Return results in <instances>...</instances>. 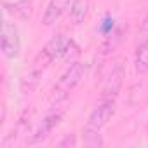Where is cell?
<instances>
[{"instance_id": "cell-14", "label": "cell", "mask_w": 148, "mask_h": 148, "mask_svg": "<svg viewBox=\"0 0 148 148\" xmlns=\"http://www.w3.org/2000/svg\"><path fill=\"white\" fill-rule=\"evenodd\" d=\"M66 145H71V146H75V136H66L61 143H59V146H66Z\"/></svg>"}, {"instance_id": "cell-5", "label": "cell", "mask_w": 148, "mask_h": 148, "mask_svg": "<svg viewBox=\"0 0 148 148\" xmlns=\"http://www.w3.org/2000/svg\"><path fill=\"white\" fill-rule=\"evenodd\" d=\"M0 47H2V54L7 59H16L21 52V38L19 32L14 23L4 21L2 25V37H0Z\"/></svg>"}, {"instance_id": "cell-4", "label": "cell", "mask_w": 148, "mask_h": 148, "mask_svg": "<svg viewBox=\"0 0 148 148\" xmlns=\"http://www.w3.org/2000/svg\"><path fill=\"white\" fill-rule=\"evenodd\" d=\"M66 45H68V38H66L63 33L54 35V37L44 45V49L40 51L35 66H38V68H45V66L51 64L52 61L63 58V54H64V51H66Z\"/></svg>"}, {"instance_id": "cell-6", "label": "cell", "mask_w": 148, "mask_h": 148, "mask_svg": "<svg viewBox=\"0 0 148 148\" xmlns=\"http://www.w3.org/2000/svg\"><path fill=\"white\" fill-rule=\"evenodd\" d=\"M61 119H63V112H51V113H47V115L42 119V122L38 124V127L35 129V132L32 134V138L28 139V143H30V145H38V143H42V141L52 132V129L58 127V124L61 122Z\"/></svg>"}, {"instance_id": "cell-8", "label": "cell", "mask_w": 148, "mask_h": 148, "mask_svg": "<svg viewBox=\"0 0 148 148\" xmlns=\"http://www.w3.org/2000/svg\"><path fill=\"white\" fill-rule=\"evenodd\" d=\"M42 73H44V68H38V66H33L26 75L23 77L21 80V92L25 94H32L38 84H40V79H42Z\"/></svg>"}, {"instance_id": "cell-13", "label": "cell", "mask_w": 148, "mask_h": 148, "mask_svg": "<svg viewBox=\"0 0 148 148\" xmlns=\"http://www.w3.org/2000/svg\"><path fill=\"white\" fill-rule=\"evenodd\" d=\"M139 37H141V40L143 38H148V16L145 18V21H143V25L139 28Z\"/></svg>"}, {"instance_id": "cell-3", "label": "cell", "mask_w": 148, "mask_h": 148, "mask_svg": "<svg viewBox=\"0 0 148 148\" xmlns=\"http://www.w3.org/2000/svg\"><path fill=\"white\" fill-rule=\"evenodd\" d=\"M113 113H115V99H101L94 106V110L89 113L84 132L86 134H98L110 122Z\"/></svg>"}, {"instance_id": "cell-1", "label": "cell", "mask_w": 148, "mask_h": 148, "mask_svg": "<svg viewBox=\"0 0 148 148\" xmlns=\"http://www.w3.org/2000/svg\"><path fill=\"white\" fill-rule=\"evenodd\" d=\"M84 75H86V64L79 63V61H73L70 64V68L59 77L58 84L54 86V89H52V99L56 103L66 99L71 94V91L82 82Z\"/></svg>"}, {"instance_id": "cell-2", "label": "cell", "mask_w": 148, "mask_h": 148, "mask_svg": "<svg viewBox=\"0 0 148 148\" xmlns=\"http://www.w3.org/2000/svg\"><path fill=\"white\" fill-rule=\"evenodd\" d=\"M125 77V59L124 58H115L108 68V73L103 80V89H101V99H115L122 89Z\"/></svg>"}, {"instance_id": "cell-12", "label": "cell", "mask_w": 148, "mask_h": 148, "mask_svg": "<svg viewBox=\"0 0 148 148\" xmlns=\"http://www.w3.org/2000/svg\"><path fill=\"white\" fill-rule=\"evenodd\" d=\"M79 52H80L79 45H77L75 42H73V40H68V45H66V51H64L63 58H64V59H70V61H73V58H75V56H79Z\"/></svg>"}, {"instance_id": "cell-9", "label": "cell", "mask_w": 148, "mask_h": 148, "mask_svg": "<svg viewBox=\"0 0 148 148\" xmlns=\"http://www.w3.org/2000/svg\"><path fill=\"white\" fill-rule=\"evenodd\" d=\"M5 7V12L12 14L14 18H19V19H28L30 14H32V0H19V2H14V4H4Z\"/></svg>"}, {"instance_id": "cell-7", "label": "cell", "mask_w": 148, "mask_h": 148, "mask_svg": "<svg viewBox=\"0 0 148 148\" xmlns=\"http://www.w3.org/2000/svg\"><path fill=\"white\" fill-rule=\"evenodd\" d=\"M71 4H73V0H51L45 7V11H44L42 23L45 26H52L70 11Z\"/></svg>"}, {"instance_id": "cell-10", "label": "cell", "mask_w": 148, "mask_h": 148, "mask_svg": "<svg viewBox=\"0 0 148 148\" xmlns=\"http://www.w3.org/2000/svg\"><path fill=\"white\" fill-rule=\"evenodd\" d=\"M134 66L139 73L148 71V38H143L134 54Z\"/></svg>"}, {"instance_id": "cell-11", "label": "cell", "mask_w": 148, "mask_h": 148, "mask_svg": "<svg viewBox=\"0 0 148 148\" xmlns=\"http://www.w3.org/2000/svg\"><path fill=\"white\" fill-rule=\"evenodd\" d=\"M87 9H89V2L87 0H73V4L70 7V16H71V21L79 25L84 21V18L87 16Z\"/></svg>"}]
</instances>
